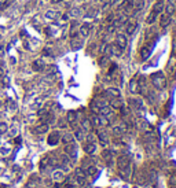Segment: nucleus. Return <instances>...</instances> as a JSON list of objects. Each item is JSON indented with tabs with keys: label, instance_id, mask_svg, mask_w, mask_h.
Here are the masks:
<instances>
[{
	"label": "nucleus",
	"instance_id": "f257e3e1",
	"mask_svg": "<svg viewBox=\"0 0 176 188\" xmlns=\"http://www.w3.org/2000/svg\"><path fill=\"white\" fill-rule=\"evenodd\" d=\"M117 166L118 170H120L121 177L124 179H128L129 176V158L127 155H120L117 159Z\"/></svg>",
	"mask_w": 176,
	"mask_h": 188
},
{
	"label": "nucleus",
	"instance_id": "f03ea898",
	"mask_svg": "<svg viewBox=\"0 0 176 188\" xmlns=\"http://www.w3.org/2000/svg\"><path fill=\"white\" fill-rule=\"evenodd\" d=\"M151 80H153V85L158 89H162L167 85V80H165L162 73H156V74H153L151 76Z\"/></svg>",
	"mask_w": 176,
	"mask_h": 188
},
{
	"label": "nucleus",
	"instance_id": "7ed1b4c3",
	"mask_svg": "<svg viewBox=\"0 0 176 188\" xmlns=\"http://www.w3.org/2000/svg\"><path fill=\"white\" fill-rule=\"evenodd\" d=\"M151 51H153V43L145 44L142 48H140V58H142L143 61H146V59L151 55Z\"/></svg>",
	"mask_w": 176,
	"mask_h": 188
},
{
	"label": "nucleus",
	"instance_id": "20e7f679",
	"mask_svg": "<svg viewBox=\"0 0 176 188\" xmlns=\"http://www.w3.org/2000/svg\"><path fill=\"white\" fill-rule=\"evenodd\" d=\"M65 154L68 155L69 158H76L77 157V147L74 143H70V144H65Z\"/></svg>",
	"mask_w": 176,
	"mask_h": 188
},
{
	"label": "nucleus",
	"instance_id": "39448f33",
	"mask_svg": "<svg viewBox=\"0 0 176 188\" xmlns=\"http://www.w3.org/2000/svg\"><path fill=\"white\" fill-rule=\"evenodd\" d=\"M116 45H117L120 50H125L127 45H128V41H127V36L125 34H121L118 33L117 36H116Z\"/></svg>",
	"mask_w": 176,
	"mask_h": 188
},
{
	"label": "nucleus",
	"instance_id": "423d86ee",
	"mask_svg": "<svg viewBox=\"0 0 176 188\" xmlns=\"http://www.w3.org/2000/svg\"><path fill=\"white\" fill-rule=\"evenodd\" d=\"M77 119H79V114L76 113V111H68V115H66V121H68V124H70L72 126L76 129V125H77Z\"/></svg>",
	"mask_w": 176,
	"mask_h": 188
},
{
	"label": "nucleus",
	"instance_id": "0eeeda50",
	"mask_svg": "<svg viewBox=\"0 0 176 188\" xmlns=\"http://www.w3.org/2000/svg\"><path fill=\"white\" fill-rule=\"evenodd\" d=\"M47 141H48L50 146H57L58 143L61 141V135L58 130H55V132H51L48 136V139H47Z\"/></svg>",
	"mask_w": 176,
	"mask_h": 188
},
{
	"label": "nucleus",
	"instance_id": "6e6552de",
	"mask_svg": "<svg viewBox=\"0 0 176 188\" xmlns=\"http://www.w3.org/2000/svg\"><path fill=\"white\" fill-rule=\"evenodd\" d=\"M112 132H113V135H114V136H123L124 133L127 132V125L125 124L116 125V126H113Z\"/></svg>",
	"mask_w": 176,
	"mask_h": 188
},
{
	"label": "nucleus",
	"instance_id": "1a4fd4ad",
	"mask_svg": "<svg viewBox=\"0 0 176 188\" xmlns=\"http://www.w3.org/2000/svg\"><path fill=\"white\" fill-rule=\"evenodd\" d=\"M169 23H170V15L165 14V12L160 15V26H161L162 29H165L167 26H169Z\"/></svg>",
	"mask_w": 176,
	"mask_h": 188
},
{
	"label": "nucleus",
	"instance_id": "9d476101",
	"mask_svg": "<svg viewBox=\"0 0 176 188\" xmlns=\"http://www.w3.org/2000/svg\"><path fill=\"white\" fill-rule=\"evenodd\" d=\"M105 96L109 99H114V98H120V91L117 88H109L105 91Z\"/></svg>",
	"mask_w": 176,
	"mask_h": 188
},
{
	"label": "nucleus",
	"instance_id": "9b49d317",
	"mask_svg": "<svg viewBox=\"0 0 176 188\" xmlns=\"http://www.w3.org/2000/svg\"><path fill=\"white\" fill-rule=\"evenodd\" d=\"M44 67H46V65H44V62L41 61V59H36V61H33L32 69L35 70V72H43Z\"/></svg>",
	"mask_w": 176,
	"mask_h": 188
},
{
	"label": "nucleus",
	"instance_id": "f8f14e48",
	"mask_svg": "<svg viewBox=\"0 0 176 188\" xmlns=\"http://www.w3.org/2000/svg\"><path fill=\"white\" fill-rule=\"evenodd\" d=\"M48 128H50L48 124H44V122H41L40 125H37V126L35 128V130H33V132L37 133V135H43V133L48 132Z\"/></svg>",
	"mask_w": 176,
	"mask_h": 188
},
{
	"label": "nucleus",
	"instance_id": "ddd939ff",
	"mask_svg": "<svg viewBox=\"0 0 176 188\" xmlns=\"http://www.w3.org/2000/svg\"><path fill=\"white\" fill-rule=\"evenodd\" d=\"M136 28H138L136 22H128L125 26V34L127 36H132L135 33V30H136Z\"/></svg>",
	"mask_w": 176,
	"mask_h": 188
},
{
	"label": "nucleus",
	"instance_id": "4468645a",
	"mask_svg": "<svg viewBox=\"0 0 176 188\" xmlns=\"http://www.w3.org/2000/svg\"><path fill=\"white\" fill-rule=\"evenodd\" d=\"M79 33L81 34L82 37H88L91 33V25H88V23H82L81 26H80L79 29Z\"/></svg>",
	"mask_w": 176,
	"mask_h": 188
},
{
	"label": "nucleus",
	"instance_id": "2eb2a0df",
	"mask_svg": "<svg viewBox=\"0 0 176 188\" xmlns=\"http://www.w3.org/2000/svg\"><path fill=\"white\" fill-rule=\"evenodd\" d=\"M81 129L84 130L85 133H88V132H91V130H92V122H91V119L82 118V121H81Z\"/></svg>",
	"mask_w": 176,
	"mask_h": 188
},
{
	"label": "nucleus",
	"instance_id": "dca6fc26",
	"mask_svg": "<svg viewBox=\"0 0 176 188\" xmlns=\"http://www.w3.org/2000/svg\"><path fill=\"white\" fill-rule=\"evenodd\" d=\"M96 136H98V140L101 141L103 146H106V144L109 143V136H107V133L105 132V130H98Z\"/></svg>",
	"mask_w": 176,
	"mask_h": 188
},
{
	"label": "nucleus",
	"instance_id": "f3484780",
	"mask_svg": "<svg viewBox=\"0 0 176 188\" xmlns=\"http://www.w3.org/2000/svg\"><path fill=\"white\" fill-rule=\"evenodd\" d=\"M85 135H87V133H85L81 128H76V129H74V135L73 136H74V139H77L79 141H84L85 140Z\"/></svg>",
	"mask_w": 176,
	"mask_h": 188
},
{
	"label": "nucleus",
	"instance_id": "a211bd4d",
	"mask_svg": "<svg viewBox=\"0 0 176 188\" xmlns=\"http://www.w3.org/2000/svg\"><path fill=\"white\" fill-rule=\"evenodd\" d=\"M102 158L106 161L107 165H113V152L110 151V150H105V151L102 152Z\"/></svg>",
	"mask_w": 176,
	"mask_h": 188
},
{
	"label": "nucleus",
	"instance_id": "6ab92c4d",
	"mask_svg": "<svg viewBox=\"0 0 176 188\" xmlns=\"http://www.w3.org/2000/svg\"><path fill=\"white\" fill-rule=\"evenodd\" d=\"M84 151L87 152L88 155H92V154H95V151H96V144L95 143H85L84 144Z\"/></svg>",
	"mask_w": 176,
	"mask_h": 188
},
{
	"label": "nucleus",
	"instance_id": "aec40b11",
	"mask_svg": "<svg viewBox=\"0 0 176 188\" xmlns=\"http://www.w3.org/2000/svg\"><path fill=\"white\" fill-rule=\"evenodd\" d=\"M109 106H110L112 108H121V107H124V106H123V100H121L120 98H114V99H110Z\"/></svg>",
	"mask_w": 176,
	"mask_h": 188
},
{
	"label": "nucleus",
	"instance_id": "412c9836",
	"mask_svg": "<svg viewBox=\"0 0 176 188\" xmlns=\"http://www.w3.org/2000/svg\"><path fill=\"white\" fill-rule=\"evenodd\" d=\"M52 179H54V181L62 183V181H65V174H63L62 170H55L52 173Z\"/></svg>",
	"mask_w": 176,
	"mask_h": 188
},
{
	"label": "nucleus",
	"instance_id": "4be33fe9",
	"mask_svg": "<svg viewBox=\"0 0 176 188\" xmlns=\"http://www.w3.org/2000/svg\"><path fill=\"white\" fill-rule=\"evenodd\" d=\"M96 174H98V169H96L94 165L85 169V176H87V177H92V179H95Z\"/></svg>",
	"mask_w": 176,
	"mask_h": 188
},
{
	"label": "nucleus",
	"instance_id": "5701e85b",
	"mask_svg": "<svg viewBox=\"0 0 176 188\" xmlns=\"http://www.w3.org/2000/svg\"><path fill=\"white\" fill-rule=\"evenodd\" d=\"M63 144H70V143H74V136L72 133H65V135L61 137Z\"/></svg>",
	"mask_w": 176,
	"mask_h": 188
},
{
	"label": "nucleus",
	"instance_id": "b1692460",
	"mask_svg": "<svg viewBox=\"0 0 176 188\" xmlns=\"http://www.w3.org/2000/svg\"><path fill=\"white\" fill-rule=\"evenodd\" d=\"M164 0H158L156 4H154V7H153V10L157 12V14H161L162 11H164Z\"/></svg>",
	"mask_w": 176,
	"mask_h": 188
},
{
	"label": "nucleus",
	"instance_id": "393cba45",
	"mask_svg": "<svg viewBox=\"0 0 176 188\" xmlns=\"http://www.w3.org/2000/svg\"><path fill=\"white\" fill-rule=\"evenodd\" d=\"M109 54L110 55H114V56H120L121 54H123V50H120L116 44H110V52Z\"/></svg>",
	"mask_w": 176,
	"mask_h": 188
},
{
	"label": "nucleus",
	"instance_id": "a878e982",
	"mask_svg": "<svg viewBox=\"0 0 176 188\" xmlns=\"http://www.w3.org/2000/svg\"><path fill=\"white\" fill-rule=\"evenodd\" d=\"M157 17H158V14H157L154 10H151L150 14L147 15V18H146V22L148 23V25H151V23H154V21L157 20Z\"/></svg>",
	"mask_w": 176,
	"mask_h": 188
},
{
	"label": "nucleus",
	"instance_id": "bb28decb",
	"mask_svg": "<svg viewBox=\"0 0 176 188\" xmlns=\"http://www.w3.org/2000/svg\"><path fill=\"white\" fill-rule=\"evenodd\" d=\"M58 15H59V12L54 11V10H50V11H47L46 14H44V18H46V20H48V21H52V20H55Z\"/></svg>",
	"mask_w": 176,
	"mask_h": 188
},
{
	"label": "nucleus",
	"instance_id": "cd10ccee",
	"mask_svg": "<svg viewBox=\"0 0 176 188\" xmlns=\"http://www.w3.org/2000/svg\"><path fill=\"white\" fill-rule=\"evenodd\" d=\"M70 45H72V48L73 50H80V48L82 47V41L81 40H79V39H72V41H70Z\"/></svg>",
	"mask_w": 176,
	"mask_h": 188
},
{
	"label": "nucleus",
	"instance_id": "c85d7f7f",
	"mask_svg": "<svg viewBox=\"0 0 176 188\" xmlns=\"http://www.w3.org/2000/svg\"><path fill=\"white\" fill-rule=\"evenodd\" d=\"M94 165V161L91 159V158H84V161H82V163H81V169H87V168H90V166H92Z\"/></svg>",
	"mask_w": 176,
	"mask_h": 188
},
{
	"label": "nucleus",
	"instance_id": "c756f323",
	"mask_svg": "<svg viewBox=\"0 0 176 188\" xmlns=\"http://www.w3.org/2000/svg\"><path fill=\"white\" fill-rule=\"evenodd\" d=\"M129 91H131L132 94H138V83L135 80H132L131 83H129Z\"/></svg>",
	"mask_w": 176,
	"mask_h": 188
},
{
	"label": "nucleus",
	"instance_id": "7c9ffc66",
	"mask_svg": "<svg viewBox=\"0 0 176 188\" xmlns=\"http://www.w3.org/2000/svg\"><path fill=\"white\" fill-rule=\"evenodd\" d=\"M164 9H165V14H168V15H170L172 12H175V6H173L172 3H168L167 7H164Z\"/></svg>",
	"mask_w": 176,
	"mask_h": 188
},
{
	"label": "nucleus",
	"instance_id": "2f4dec72",
	"mask_svg": "<svg viewBox=\"0 0 176 188\" xmlns=\"http://www.w3.org/2000/svg\"><path fill=\"white\" fill-rule=\"evenodd\" d=\"M8 132V125L6 122H0V135H6Z\"/></svg>",
	"mask_w": 176,
	"mask_h": 188
},
{
	"label": "nucleus",
	"instance_id": "473e14b6",
	"mask_svg": "<svg viewBox=\"0 0 176 188\" xmlns=\"http://www.w3.org/2000/svg\"><path fill=\"white\" fill-rule=\"evenodd\" d=\"M7 108L8 110H11V111H14L16 108V105H15V102H14L13 99H7Z\"/></svg>",
	"mask_w": 176,
	"mask_h": 188
},
{
	"label": "nucleus",
	"instance_id": "72a5a7b5",
	"mask_svg": "<svg viewBox=\"0 0 176 188\" xmlns=\"http://www.w3.org/2000/svg\"><path fill=\"white\" fill-rule=\"evenodd\" d=\"M107 62H109V56H106V55H103L101 59H99V65H101L102 67H103V66H106V65H107Z\"/></svg>",
	"mask_w": 176,
	"mask_h": 188
},
{
	"label": "nucleus",
	"instance_id": "f704fd0d",
	"mask_svg": "<svg viewBox=\"0 0 176 188\" xmlns=\"http://www.w3.org/2000/svg\"><path fill=\"white\" fill-rule=\"evenodd\" d=\"M80 14H81V10L80 9H72L70 12H69V15H73V17H79Z\"/></svg>",
	"mask_w": 176,
	"mask_h": 188
},
{
	"label": "nucleus",
	"instance_id": "c9c22d12",
	"mask_svg": "<svg viewBox=\"0 0 176 188\" xmlns=\"http://www.w3.org/2000/svg\"><path fill=\"white\" fill-rule=\"evenodd\" d=\"M58 125H59V128H66V125H68V121H66V119H59V121H58Z\"/></svg>",
	"mask_w": 176,
	"mask_h": 188
},
{
	"label": "nucleus",
	"instance_id": "e433bc0d",
	"mask_svg": "<svg viewBox=\"0 0 176 188\" xmlns=\"http://www.w3.org/2000/svg\"><path fill=\"white\" fill-rule=\"evenodd\" d=\"M0 154L2 155H8L10 154V148H4V147H2V148H0Z\"/></svg>",
	"mask_w": 176,
	"mask_h": 188
},
{
	"label": "nucleus",
	"instance_id": "4c0bfd02",
	"mask_svg": "<svg viewBox=\"0 0 176 188\" xmlns=\"http://www.w3.org/2000/svg\"><path fill=\"white\" fill-rule=\"evenodd\" d=\"M113 21H114V14H110V15H107L106 17V22L107 23H112Z\"/></svg>",
	"mask_w": 176,
	"mask_h": 188
},
{
	"label": "nucleus",
	"instance_id": "58836bf2",
	"mask_svg": "<svg viewBox=\"0 0 176 188\" xmlns=\"http://www.w3.org/2000/svg\"><path fill=\"white\" fill-rule=\"evenodd\" d=\"M16 133H18V126H14L13 129H11L10 135H11V136H14V137H15V135H16Z\"/></svg>",
	"mask_w": 176,
	"mask_h": 188
},
{
	"label": "nucleus",
	"instance_id": "ea45409f",
	"mask_svg": "<svg viewBox=\"0 0 176 188\" xmlns=\"http://www.w3.org/2000/svg\"><path fill=\"white\" fill-rule=\"evenodd\" d=\"M43 55H46V56H52V54H51V51H50L48 48H44V50H43Z\"/></svg>",
	"mask_w": 176,
	"mask_h": 188
},
{
	"label": "nucleus",
	"instance_id": "a19ab883",
	"mask_svg": "<svg viewBox=\"0 0 176 188\" xmlns=\"http://www.w3.org/2000/svg\"><path fill=\"white\" fill-rule=\"evenodd\" d=\"M112 2L113 0H101L102 4H109V6H112Z\"/></svg>",
	"mask_w": 176,
	"mask_h": 188
},
{
	"label": "nucleus",
	"instance_id": "79ce46f5",
	"mask_svg": "<svg viewBox=\"0 0 176 188\" xmlns=\"http://www.w3.org/2000/svg\"><path fill=\"white\" fill-rule=\"evenodd\" d=\"M62 21H63V22L69 21V14H63V15H62Z\"/></svg>",
	"mask_w": 176,
	"mask_h": 188
},
{
	"label": "nucleus",
	"instance_id": "37998d69",
	"mask_svg": "<svg viewBox=\"0 0 176 188\" xmlns=\"http://www.w3.org/2000/svg\"><path fill=\"white\" fill-rule=\"evenodd\" d=\"M21 137H19V136H18V137H15V139H14V143H15V144H21Z\"/></svg>",
	"mask_w": 176,
	"mask_h": 188
},
{
	"label": "nucleus",
	"instance_id": "c03bdc74",
	"mask_svg": "<svg viewBox=\"0 0 176 188\" xmlns=\"http://www.w3.org/2000/svg\"><path fill=\"white\" fill-rule=\"evenodd\" d=\"M3 76H4V69L0 66V78H3Z\"/></svg>",
	"mask_w": 176,
	"mask_h": 188
},
{
	"label": "nucleus",
	"instance_id": "a18cd8bd",
	"mask_svg": "<svg viewBox=\"0 0 176 188\" xmlns=\"http://www.w3.org/2000/svg\"><path fill=\"white\" fill-rule=\"evenodd\" d=\"M61 2H63V0H51L52 4H58V3H61Z\"/></svg>",
	"mask_w": 176,
	"mask_h": 188
},
{
	"label": "nucleus",
	"instance_id": "49530a36",
	"mask_svg": "<svg viewBox=\"0 0 176 188\" xmlns=\"http://www.w3.org/2000/svg\"><path fill=\"white\" fill-rule=\"evenodd\" d=\"M3 55H4V48H0V58H3Z\"/></svg>",
	"mask_w": 176,
	"mask_h": 188
},
{
	"label": "nucleus",
	"instance_id": "de8ad7c7",
	"mask_svg": "<svg viewBox=\"0 0 176 188\" xmlns=\"http://www.w3.org/2000/svg\"><path fill=\"white\" fill-rule=\"evenodd\" d=\"M0 188H7V187H6L4 184H0Z\"/></svg>",
	"mask_w": 176,
	"mask_h": 188
},
{
	"label": "nucleus",
	"instance_id": "09e8293b",
	"mask_svg": "<svg viewBox=\"0 0 176 188\" xmlns=\"http://www.w3.org/2000/svg\"><path fill=\"white\" fill-rule=\"evenodd\" d=\"M0 107H2V102H0Z\"/></svg>",
	"mask_w": 176,
	"mask_h": 188
},
{
	"label": "nucleus",
	"instance_id": "8fccbe9b",
	"mask_svg": "<svg viewBox=\"0 0 176 188\" xmlns=\"http://www.w3.org/2000/svg\"><path fill=\"white\" fill-rule=\"evenodd\" d=\"M175 14H176V9H175Z\"/></svg>",
	"mask_w": 176,
	"mask_h": 188
},
{
	"label": "nucleus",
	"instance_id": "3c124183",
	"mask_svg": "<svg viewBox=\"0 0 176 188\" xmlns=\"http://www.w3.org/2000/svg\"><path fill=\"white\" fill-rule=\"evenodd\" d=\"M0 39H2V36H0Z\"/></svg>",
	"mask_w": 176,
	"mask_h": 188
},
{
	"label": "nucleus",
	"instance_id": "603ef678",
	"mask_svg": "<svg viewBox=\"0 0 176 188\" xmlns=\"http://www.w3.org/2000/svg\"><path fill=\"white\" fill-rule=\"evenodd\" d=\"M175 2H176V0H175Z\"/></svg>",
	"mask_w": 176,
	"mask_h": 188
},
{
	"label": "nucleus",
	"instance_id": "864d4df0",
	"mask_svg": "<svg viewBox=\"0 0 176 188\" xmlns=\"http://www.w3.org/2000/svg\"><path fill=\"white\" fill-rule=\"evenodd\" d=\"M26 188H28V187H26Z\"/></svg>",
	"mask_w": 176,
	"mask_h": 188
}]
</instances>
